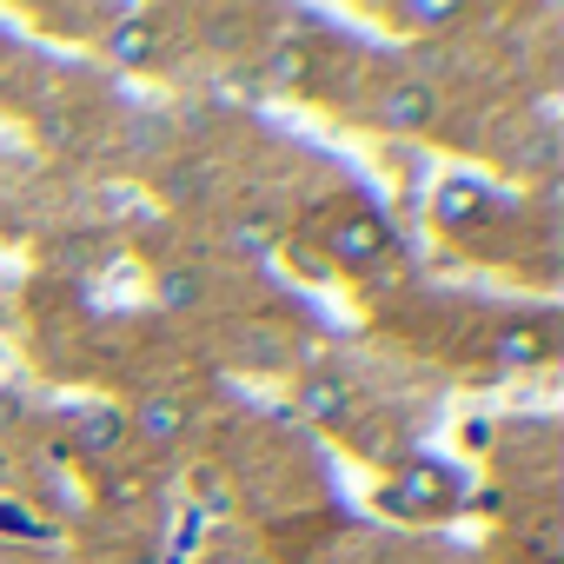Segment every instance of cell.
Here are the masks:
<instances>
[{"label":"cell","mask_w":564,"mask_h":564,"mask_svg":"<svg viewBox=\"0 0 564 564\" xmlns=\"http://www.w3.org/2000/svg\"><path fill=\"white\" fill-rule=\"evenodd\" d=\"M127 445V412L120 405H80L74 412V452L80 458H113Z\"/></svg>","instance_id":"3957f363"},{"label":"cell","mask_w":564,"mask_h":564,"mask_svg":"<svg viewBox=\"0 0 564 564\" xmlns=\"http://www.w3.org/2000/svg\"><path fill=\"white\" fill-rule=\"evenodd\" d=\"M485 180H471V173H452V180H438V193H432V219H438V232H458V226H471L478 213H485Z\"/></svg>","instance_id":"277c9868"},{"label":"cell","mask_w":564,"mask_h":564,"mask_svg":"<svg viewBox=\"0 0 564 564\" xmlns=\"http://www.w3.org/2000/svg\"><path fill=\"white\" fill-rule=\"evenodd\" d=\"M306 74H313V61H306V47H300V41H279V47H272V61H265V80H272L279 94H293Z\"/></svg>","instance_id":"30bf717a"},{"label":"cell","mask_w":564,"mask_h":564,"mask_svg":"<svg viewBox=\"0 0 564 564\" xmlns=\"http://www.w3.org/2000/svg\"><path fill=\"white\" fill-rule=\"evenodd\" d=\"M386 252V226L379 219H339L333 226V259L339 265H372Z\"/></svg>","instance_id":"52a82bcc"},{"label":"cell","mask_w":564,"mask_h":564,"mask_svg":"<svg viewBox=\"0 0 564 564\" xmlns=\"http://www.w3.org/2000/svg\"><path fill=\"white\" fill-rule=\"evenodd\" d=\"M0 531H14V538H41V524H34L21 505H0Z\"/></svg>","instance_id":"4fadbf2b"},{"label":"cell","mask_w":564,"mask_h":564,"mask_svg":"<svg viewBox=\"0 0 564 564\" xmlns=\"http://www.w3.org/2000/svg\"><path fill=\"white\" fill-rule=\"evenodd\" d=\"M372 120H379L386 133H425V127L438 120V94H432L425 80H392V87H379Z\"/></svg>","instance_id":"7a4b0ae2"},{"label":"cell","mask_w":564,"mask_h":564,"mask_svg":"<svg viewBox=\"0 0 564 564\" xmlns=\"http://www.w3.org/2000/svg\"><path fill=\"white\" fill-rule=\"evenodd\" d=\"M127 432H140V438H153V445H173V438L186 432V405H180L173 392H153V399H140V412L127 419Z\"/></svg>","instance_id":"8992f818"},{"label":"cell","mask_w":564,"mask_h":564,"mask_svg":"<svg viewBox=\"0 0 564 564\" xmlns=\"http://www.w3.org/2000/svg\"><path fill=\"white\" fill-rule=\"evenodd\" d=\"M452 498H458V478H452L438 458H412L405 478H399L379 505H386V511H412V518H438Z\"/></svg>","instance_id":"6da1fadb"},{"label":"cell","mask_w":564,"mask_h":564,"mask_svg":"<svg viewBox=\"0 0 564 564\" xmlns=\"http://www.w3.org/2000/svg\"><path fill=\"white\" fill-rule=\"evenodd\" d=\"M153 300H160L166 313H193V306L206 300V272H199V265H166V272L153 279Z\"/></svg>","instance_id":"ba28073f"},{"label":"cell","mask_w":564,"mask_h":564,"mask_svg":"<svg viewBox=\"0 0 564 564\" xmlns=\"http://www.w3.org/2000/svg\"><path fill=\"white\" fill-rule=\"evenodd\" d=\"M498 359H505V366H538V359H544V339L524 333V326H518V333H498Z\"/></svg>","instance_id":"8fae6325"},{"label":"cell","mask_w":564,"mask_h":564,"mask_svg":"<svg viewBox=\"0 0 564 564\" xmlns=\"http://www.w3.org/2000/svg\"><path fill=\"white\" fill-rule=\"evenodd\" d=\"M399 21H405V28H452V21H458V8H452V0H412Z\"/></svg>","instance_id":"7c38bea8"},{"label":"cell","mask_w":564,"mask_h":564,"mask_svg":"<svg viewBox=\"0 0 564 564\" xmlns=\"http://www.w3.org/2000/svg\"><path fill=\"white\" fill-rule=\"evenodd\" d=\"M100 47H107L113 67H153V61H160V34H153L147 14H140V21H113V34H107Z\"/></svg>","instance_id":"5b68a950"},{"label":"cell","mask_w":564,"mask_h":564,"mask_svg":"<svg viewBox=\"0 0 564 564\" xmlns=\"http://www.w3.org/2000/svg\"><path fill=\"white\" fill-rule=\"evenodd\" d=\"M293 405H300V419H313V425H339L346 405H352V392H346L339 379H306Z\"/></svg>","instance_id":"9c48e42d"}]
</instances>
